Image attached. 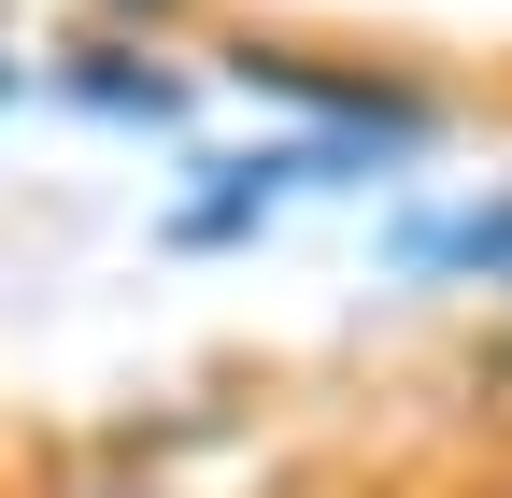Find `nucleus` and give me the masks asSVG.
Listing matches in <instances>:
<instances>
[{
	"label": "nucleus",
	"mask_w": 512,
	"mask_h": 498,
	"mask_svg": "<svg viewBox=\"0 0 512 498\" xmlns=\"http://www.w3.org/2000/svg\"><path fill=\"white\" fill-rule=\"evenodd\" d=\"M228 72H242V86H271V100H299V129H342V143H370L384 171H413V157H441V129H456V100H441V86H413V72H384V57H313V43H242Z\"/></svg>",
	"instance_id": "1"
},
{
	"label": "nucleus",
	"mask_w": 512,
	"mask_h": 498,
	"mask_svg": "<svg viewBox=\"0 0 512 498\" xmlns=\"http://www.w3.org/2000/svg\"><path fill=\"white\" fill-rule=\"evenodd\" d=\"M384 271H413V285H484V299H512V185H484V200H413L399 228H384Z\"/></svg>",
	"instance_id": "2"
},
{
	"label": "nucleus",
	"mask_w": 512,
	"mask_h": 498,
	"mask_svg": "<svg viewBox=\"0 0 512 498\" xmlns=\"http://www.w3.org/2000/svg\"><path fill=\"white\" fill-rule=\"evenodd\" d=\"M72 100L114 114V129H171V114H185V72H143L128 43H86V57H72Z\"/></svg>",
	"instance_id": "3"
},
{
	"label": "nucleus",
	"mask_w": 512,
	"mask_h": 498,
	"mask_svg": "<svg viewBox=\"0 0 512 498\" xmlns=\"http://www.w3.org/2000/svg\"><path fill=\"white\" fill-rule=\"evenodd\" d=\"M114 15H157V29H171V15H185V0H114Z\"/></svg>",
	"instance_id": "4"
},
{
	"label": "nucleus",
	"mask_w": 512,
	"mask_h": 498,
	"mask_svg": "<svg viewBox=\"0 0 512 498\" xmlns=\"http://www.w3.org/2000/svg\"><path fill=\"white\" fill-rule=\"evenodd\" d=\"M0 100H15V57H0Z\"/></svg>",
	"instance_id": "5"
}]
</instances>
